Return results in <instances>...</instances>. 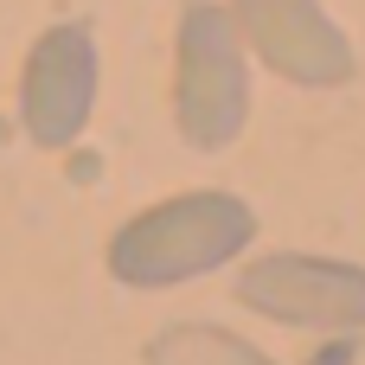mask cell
Segmentation results:
<instances>
[{
	"instance_id": "3957f363",
	"label": "cell",
	"mask_w": 365,
	"mask_h": 365,
	"mask_svg": "<svg viewBox=\"0 0 365 365\" xmlns=\"http://www.w3.org/2000/svg\"><path fill=\"white\" fill-rule=\"evenodd\" d=\"M237 302L295 334H365V269L346 257L269 250L244 263Z\"/></svg>"
},
{
	"instance_id": "277c9868",
	"label": "cell",
	"mask_w": 365,
	"mask_h": 365,
	"mask_svg": "<svg viewBox=\"0 0 365 365\" xmlns=\"http://www.w3.org/2000/svg\"><path fill=\"white\" fill-rule=\"evenodd\" d=\"M237 38L257 64H269L282 83L302 90H340L359 71V51L346 26L321 0H231Z\"/></svg>"
},
{
	"instance_id": "6da1fadb",
	"label": "cell",
	"mask_w": 365,
	"mask_h": 365,
	"mask_svg": "<svg viewBox=\"0 0 365 365\" xmlns=\"http://www.w3.org/2000/svg\"><path fill=\"white\" fill-rule=\"evenodd\" d=\"M250 244H257L250 199L192 186V192L141 205L109 237V276L128 289H180V282H199V276L237 263Z\"/></svg>"
},
{
	"instance_id": "5b68a950",
	"label": "cell",
	"mask_w": 365,
	"mask_h": 365,
	"mask_svg": "<svg viewBox=\"0 0 365 365\" xmlns=\"http://www.w3.org/2000/svg\"><path fill=\"white\" fill-rule=\"evenodd\" d=\"M96 83H103L96 32L83 19L45 26L19 64V128L38 148H71L96 115Z\"/></svg>"
},
{
	"instance_id": "8992f818",
	"label": "cell",
	"mask_w": 365,
	"mask_h": 365,
	"mask_svg": "<svg viewBox=\"0 0 365 365\" xmlns=\"http://www.w3.org/2000/svg\"><path fill=\"white\" fill-rule=\"evenodd\" d=\"M148 365H276L257 340L212 327V321H173L148 340Z\"/></svg>"
},
{
	"instance_id": "7a4b0ae2",
	"label": "cell",
	"mask_w": 365,
	"mask_h": 365,
	"mask_svg": "<svg viewBox=\"0 0 365 365\" xmlns=\"http://www.w3.org/2000/svg\"><path fill=\"white\" fill-rule=\"evenodd\" d=\"M250 122V51L225 0H186L173 32V128L186 148L218 154Z\"/></svg>"
}]
</instances>
